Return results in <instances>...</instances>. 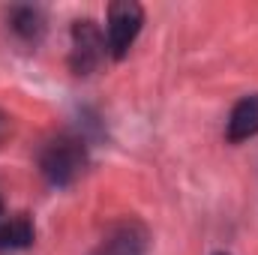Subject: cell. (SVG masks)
I'll list each match as a JSON object with an SVG mask.
<instances>
[{
  "instance_id": "cell-8",
  "label": "cell",
  "mask_w": 258,
  "mask_h": 255,
  "mask_svg": "<svg viewBox=\"0 0 258 255\" xmlns=\"http://www.w3.org/2000/svg\"><path fill=\"white\" fill-rule=\"evenodd\" d=\"M6 135H9V117H6V114L0 111V144L6 141Z\"/></svg>"
},
{
  "instance_id": "cell-4",
  "label": "cell",
  "mask_w": 258,
  "mask_h": 255,
  "mask_svg": "<svg viewBox=\"0 0 258 255\" xmlns=\"http://www.w3.org/2000/svg\"><path fill=\"white\" fill-rule=\"evenodd\" d=\"M147 246H150V234L144 222L120 219L105 231V237L99 240L93 255H147Z\"/></svg>"
},
{
  "instance_id": "cell-3",
  "label": "cell",
  "mask_w": 258,
  "mask_h": 255,
  "mask_svg": "<svg viewBox=\"0 0 258 255\" xmlns=\"http://www.w3.org/2000/svg\"><path fill=\"white\" fill-rule=\"evenodd\" d=\"M105 36L90 18H81L72 24V51H69V66L75 75H90L99 60L105 57Z\"/></svg>"
},
{
  "instance_id": "cell-5",
  "label": "cell",
  "mask_w": 258,
  "mask_h": 255,
  "mask_svg": "<svg viewBox=\"0 0 258 255\" xmlns=\"http://www.w3.org/2000/svg\"><path fill=\"white\" fill-rule=\"evenodd\" d=\"M228 141L231 144H240L246 138L258 135V93L252 96H243L234 108H231V117H228Z\"/></svg>"
},
{
  "instance_id": "cell-2",
  "label": "cell",
  "mask_w": 258,
  "mask_h": 255,
  "mask_svg": "<svg viewBox=\"0 0 258 255\" xmlns=\"http://www.w3.org/2000/svg\"><path fill=\"white\" fill-rule=\"evenodd\" d=\"M144 24V9L135 0H117L108 6V30H105V45L114 60H123L138 39Z\"/></svg>"
},
{
  "instance_id": "cell-9",
  "label": "cell",
  "mask_w": 258,
  "mask_h": 255,
  "mask_svg": "<svg viewBox=\"0 0 258 255\" xmlns=\"http://www.w3.org/2000/svg\"><path fill=\"white\" fill-rule=\"evenodd\" d=\"M0 219H3V201H0Z\"/></svg>"
},
{
  "instance_id": "cell-1",
  "label": "cell",
  "mask_w": 258,
  "mask_h": 255,
  "mask_svg": "<svg viewBox=\"0 0 258 255\" xmlns=\"http://www.w3.org/2000/svg\"><path fill=\"white\" fill-rule=\"evenodd\" d=\"M87 168V147L78 135H57L39 150V171L51 186H72Z\"/></svg>"
},
{
  "instance_id": "cell-7",
  "label": "cell",
  "mask_w": 258,
  "mask_h": 255,
  "mask_svg": "<svg viewBox=\"0 0 258 255\" xmlns=\"http://www.w3.org/2000/svg\"><path fill=\"white\" fill-rule=\"evenodd\" d=\"M36 237V228L27 213L0 219V249H27Z\"/></svg>"
},
{
  "instance_id": "cell-10",
  "label": "cell",
  "mask_w": 258,
  "mask_h": 255,
  "mask_svg": "<svg viewBox=\"0 0 258 255\" xmlns=\"http://www.w3.org/2000/svg\"><path fill=\"white\" fill-rule=\"evenodd\" d=\"M216 255H225V252H216Z\"/></svg>"
},
{
  "instance_id": "cell-6",
  "label": "cell",
  "mask_w": 258,
  "mask_h": 255,
  "mask_svg": "<svg viewBox=\"0 0 258 255\" xmlns=\"http://www.w3.org/2000/svg\"><path fill=\"white\" fill-rule=\"evenodd\" d=\"M9 27L18 39L24 42H36L45 33V15L39 6H12L9 12Z\"/></svg>"
}]
</instances>
